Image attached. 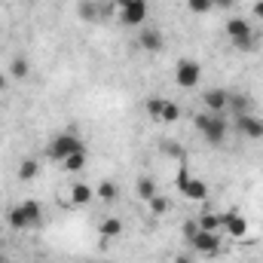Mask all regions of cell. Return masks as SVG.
Returning <instances> with one entry per match:
<instances>
[{
    "instance_id": "cell-4",
    "label": "cell",
    "mask_w": 263,
    "mask_h": 263,
    "mask_svg": "<svg viewBox=\"0 0 263 263\" xmlns=\"http://www.w3.org/2000/svg\"><path fill=\"white\" fill-rule=\"evenodd\" d=\"M175 80H178L181 89H196L202 83V65L193 62V59H181L175 65Z\"/></svg>"
},
{
    "instance_id": "cell-34",
    "label": "cell",
    "mask_w": 263,
    "mask_h": 263,
    "mask_svg": "<svg viewBox=\"0 0 263 263\" xmlns=\"http://www.w3.org/2000/svg\"><path fill=\"white\" fill-rule=\"evenodd\" d=\"M83 263H98V260H83Z\"/></svg>"
},
{
    "instance_id": "cell-30",
    "label": "cell",
    "mask_w": 263,
    "mask_h": 263,
    "mask_svg": "<svg viewBox=\"0 0 263 263\" xmlns=\"http://www.w3.org/2000/svg\"><path fill=\"white\" fill-rule=\"evenodd\" d=\"M251 9H254V18H260V22H263V0H254V6H251Z\"/></svg>"
},
{
    "instance_id": "cell-18",
    "label": "cell",
    "mask_w": 263,
    "mask_h": 263,
    "mask_svg": "<svg viewBox=\"0 0 263 263\" xmlns=\"http://www.w3.org/2000/svg\"><path fill=\"white\" fill-rule=\"evenodd\" d=\"M196 223H199V230H205V233H217V230H220V214L202 211V217H199Z\"/></svg>"
},
{
    "instance_id": "cell-3",
    "label": "cell",
    "mask_w": 263,
    "mask_h": 263,
    "mask_svg": "<svg viewBox=\"0 0 263 263\" xmlns=\"http://www.w3.org/2000/svg\"><path fill=\"white\" fill-rule=\"evenodd\" d=\"M80 150H86V144L77 138V135H70V132H59L52 141H49V159H55V162H65L70 153H80Z\"/></svg>"
},
{
    "instance_id": "cell-36",
    "label": "cell",
    "mask_w": 263,
    "mask_h": 263,
    "mask_svg": "<svg viewBox=\"0 0 263 263\" xmlns=\"http://www.w3.org/2000/svg\"><path fill=\"white\" fill-rule=\"evenodd\" d=\"M104 263H107V260H104Z\"/></svg>"
},
{
    "instance_id": "cell-17",
    "label": "cell",
    "mask_w": 263,
    "mask_h": 263,
    "mask_svg": "<svg viewBox=\"0 0 263 263\" xmlns=\"http://www.w3.org/2000/svg\"><path fill=\"white\" fill-rule=\"evenodd\" d=\"M28 73H31V65H28V59H25V55L9 59V80H25Z\"/></svg>"
},
{
    "instance_id": "cell-7",
    "label": "cell",
    "mask_w": 263,
    "mask_h": 263,
    "mask_svg": "<svg viewBox=\"0 0 263 263\" xmlns=\"http://www.w3.org/2000/svg\"><path fill=\"white\" fill-rule=\"evenodd\" d=\"M144 18H147V0H132L126 9H120V22H123L126 28L144 25Z\"/></svg>"
},
{
    "instance_id": "cell-23",
    "label": "cell",
    "mask_w": 263,
    "mask_h": 263,
    "mask_svg": "<svg viewBox=\"0 0 263 263\" xmlns=\"http://www.w3.org/2000/svg\"><path fill=\"white\" fill-rule=\"evenodd\" d=\"M245 107H248V98L245 95H236V92H230V104H227V110H233V114H245Z\"/></svg>"
},
{
    "instance_id": "cell-24",
    "label": "cell",
    "mask_w": 263,
    "mask_h": 263,
    "mask_svg": "<svg viewBox=\"0 0 263 263\" xmlns=\"http://www.w3.org/2000/svg\"><path fill=\"white\" fill-rule=\"evenodd\" d=\"M187 6H190V12H196V15H205V12L214 9L211 0H187Z\"/></svg>"
},
{
    "instance_id": "cell-28",
    "label": "cell",
    "mask_w": 263,
    "mask_h": 263,
    "mask_svg": "<svg viewBox=\"0 0 263 263\" xmlns=\"http://www.w3.org/2000/svg\"><path fill=\"white\" fill-rule=\"evenodd\" d=\"M196 233H199V223L196 220H187V223H184V236H187V242H190Z\"/></svg>"
},
{
    "instance_id": "cell-33",
    "label": "cell",
    "mask_w": 263,
    "mask_h": 263,
    "mask_svg": "<svg viewBox=\"0 0 263 263\" xmlns=\"http://www.w3.org/2000/svg\"><path fill=\"white\" fill-rule=\"evenodd\" d=\"M175 263H193V260H190L187 254H178V257H175Z\"/></svg>"
},
{
    "instance_id": "cell-20",
    "label": "cell",
    "mask_w": 263,
    "mask_h": 263,
    "mask_svg": "<svg viewBox=\"0 0 263 263\" xmlns=\"http://www.w3.org/2000/svg\"><path fill=\"white\" fill-rule=\"evenodd\" d=\"M138 196L144 199V202H150V199L156 196V181L153 178H138Z\"/></svg>"
},
{
    "instance_id": "cell-31",
    "label": "cell",
    "mask_w": 263,
    "mask_h": 263,
    "mask_svg": "<svg viewBox=\"0 0 263 263\" xmlns=\"http://www.w3.org/2000/svg\"><path fill=\"white\" fill-rule=\"evenodd\" d=\"M6 86H9V77H6V73H0V92H3Z\"/></svg>"
},
{
    "instance_id": "cell-29",
    "label": "cell",
    "mask_w": 263,
    "mask_h": 263,
    "mask_svg": "<svg viewBox=\"0 0 263 263\" xmlns=\"http://www.w3.org/2000/svg\"><path fill=\"white\" fill-rule=\"evenodd\" d=\"M214 3V9H233L236 6V0H211Z\"/></svg>"
},
{
    "instance_id": "cell-32",
    "label": "cell",
    "mask_w": 263,
    "mask_h": 263,
    "mask_svg": "<svg viewBox=\"0 0 263 263\" xmlns=\"http://www.w3.org/2000/svg\"><path fill=\"white\" fill-rule=\"evenodd\" d=\"M129 3H132V0H114V6H117V9H126Z\"/></svg>"
},
{
    "instance_id": "cell-25",
    "label": "cell",
    "mask_w": 263,
    "mask_h": 263,
    "mask_svg": "<svg viewBox=\"0 0 263 263\" xmlns=\"http://www.w3.org/2000/svg\"><path fill=\"white\" fill-rule=\"evenodd\" d=\"M168 205H172V202H168L165 196H159V193L150 199V211H153V214H165V211H168Z\"/></svg>"
},
{
    "instance_id": "cell-5",
    "label": "cell",
    "mask_w": 263,
    "mask_h": 263,
    "mask_svg": "<svg viewBox=\"0 0 263 263\" xmlns=\"http://www.w3.org/2000/svg\"><path fill=\"white\" fill-rule=\"evenodd\" d=\"M190 248H193L196 254H205V257H217V254H220V236L199 230L196 236L190 239Z\"/></svg>"
},
{
    "instance_id": "cell-6",
    "label": "cell",
    "mask_w": 263,
    "mask_h": 263,
    "mask_svg": "<svg viewBox=\"0 0 263 263\" xmlns=\"http://www.w3.org/2000/svg\"><path fill=\"white\" fill-rule=\"evenodd\" d=\"M227 104H230V92L227 89H205L202 92V107L211 110V114H227Z\"/></svg>"
},
{
    "instance_id": "cell-11",
    "label": "cell",
    "mask_w": 263,
    "mask_h": 263,
    "mask_svg": "<svg viewBox=\"0 0 263 263\" xmlns=\"http://www.w3.org/2000/svg\"><path fill=\"white\" fill-rule=\"evenodd\" d=\"M181 196L190 199V202H205V199H208V184L199 181V178H190V181L181 187Z\"/></svg>"
},
{
    "instance_id": "cell-8",
    "label": "cell",
    "mask_w": 263,
    "mask_h": 263,
    "mask_svg": "<svg viewBox=\"0 0 263 263\" xmlns=\"http://www.w3.org/2000/svg\"><path fill=\"white\" fill-rule=\"evenodd\" d=\"M220 230H227L233 239H245V236H248V220H245L239 211H230V214L220 217Z\"/></svg>"
},
{
    "instance_id": "cell-22",
    "label": "cell",
    "mask_w": 263,
    "mask_h": 263,
    "mask_svg": "<svg viewBox=\"0 0 263 263\" xmlns=\"http://www.w3.org/2000/svg\"><path fill=\"white\" fill-rule=\"evenodd\" d=\"M117 193H120V190H117V184H114V181H101V184H98V190H95V196L104 199V202H114Z\"/></svg>"
},
{
    "instance_id": "cell-10",
    "label": "cell",
    "mask_w": 263,
    "mask_h": 263,
    "mask_svg": "<svg viewBox=\"0 0 263 263\" xmlns=\"http://www.w3.org/2000/svg\"><path fill=\"white\" fill-rule=\"evenodd\" d=\"M138 46H141L144 52H162V34H159L156 28H144V31L138 34Z\"/></svg>"
},
{
    "instance_id": "cell-19",
    "label": "cell",
    "mask_w": 263,
    "mask_h": 263,
    "mask_svg": "<svg viewBox=\"0 0 263 263\" xmlns=\"http://www.w3.org/2000/svg\"><path fill=\"white\" fill-rule=\"evenodd\" d=\"M62 165H65V168L70 172V175L83 172V168H86V150H80V153H70V156H67L65 162H62Z\"/></svg>"
},
{
    "instance_id": "cell-35",
    "label": "cell",
    "mask_w": 263,
    "mask_h": 263,
    "mask_svg": "<svg viewBox=\"0 0 263 263\" xmlns=\"http://www.w3.org/2000/svg\"><path fill=\"white\" fill-rule=\"evenodd\" d=\"M0 263H3V257H0Z\"/></svg>"
},
{
    "instance_id": "cell-14",
    "label": "cell",
    "mask_w": 263,
    "mask_h": 263,
    "mask_svg": "<svg viewBox=\"0 0 263 263\" xmlns=\"http://www.w3.org/2000/svg\"><path fill=\"white\" fill-rule=\"evenodd\" d=\"M37 175H40V162H37L34 156H25V159H22V165H18V181H25V184H28V181H34Z\"/></svg>"
},
{
    "instance_id": "cell-26",
    "label": "cell",
    "mask_w": 263,
    "mask_h": 263,
    "mask_svg": "<svg viewBox=\"0 0 263 263\" xmlns=\"http://www.w3.org/2000/svg\"><path fill=\"white\" fill-rule=\"evenodd\" d=\"M162 104H165V98H150V101H147L150 120H159V117H162Z\"/></svg>"
},
{
    "instance_id": "cell-1",
    "label": "cell",
    "mask_w": 263,
    "mask_h": 263,
    "mask_svg": "<svg viewBox=\"0 0 263 263\" xmlns=\"http://www.w3.org/2000/svg\"><path fill=\"white\" fill-rule=\"evenodd\" d=\"M196 132L208 141V144H223L227 141V132H230V120H227V114H211V110H202L196 114Z\"/></svg>"
},
{
    "instance_id": "cell-9",
    "label": "cell",
    "mask_w": 263,
    "mask_h": 263,
    "mask_svg": "<svg viewBox=\"0 0 263 263\" xmlns=\"http://www.w3.org/2000/svg\"><path fill=\"white\" fill-rule=\"evenodd\" d=\"M236 129L242 132L245 138L260 141L263 138V120L260 117H251V114H242V117H236Z\"/></svg>"
},
{
    "instance_id": "cell-16",
    "label": "cell",
    "mask_w": 263,
    "mask_h": 263,
    "mask_svg": "<svg viewBox=\"0 0 263 263\" xmlns=\"http://www.w3.org/2000/svg\"><path fill=\"white\" fill-rule=\"evenodd\" d=\"M98 233H101L104 239H117V236H123V220H120V217H104V220L98 223Z\"/></svg>"
},
{
    "instance_id": "cell-21",
    "label": "cell",
    "mask_w": 263,
    "mask_h": 263,
    "mask_svg": "<svg viewBox=\"0 0 263 263\" xmlns=\"http://www.w3.org/2000/svg\"><path fill=\"white\" fill-rule=\"evenodd\" d=\"M181 120V107L175 104V101H168L165 98V104H162V117H159V123H178Z\"/></svg>"
},
{
    "instance_id": "cell-15",
    "label": "cell",
    "mask_w": 263,
    "mask_h": 263,
    "mask_svg": "<svg viewBox=\"0 0 263 263\" xmlns=\"http://www.w3.org/2000/svg\"><path fill=\"white\" fill-rule=\"evenodd\" d=\"M6 223H9V230H15V233H25V230H28V217H25L22 205H15V208L6 211Z\"/></svg>"
},
{
    "instance_id": "cell-27",
    "label": "cell",
    "mask_w": 263,
    "mask_h": 263,
    "mask_svg": "<svg viewBox=\"0 0 263 263\" xmlns=\"http://www.w3.org/2000/svg\"><path fill=\"white\" fill-rule=\"evenodd\" d=\"M98 12H95V3L92 0H86V3H80V18H86V22H92Z\"/></svg>"
},
{
    "instance_id": "cell-13",
    "label": "cell",
    "mask_w": 263,
    "mask_h": 263,
    "mask_svg": "<svg viewBox=\"0 0 263 263\" xmlns=\"http://www.w3.org/2000/svg\"><path fill=\"white\" fill-rule=\"evenodd\" d=\"M95 196V190L86 184V181H77L73 187H70V205H89Z\"/></svg>"
},
{
    "instance_id": "cell-12",
    "label": "cell",
    "mask_w": 263,
    "mask_h": 263,
    "mask_svg": "<svg viewBox=\"0 0 263 263\" xmlns=\"http://www.w3.org/2000/svg\"><path fill=\"white\" fill-rule=\"evenodd\" d=\"M22 211H25V217H28V230H37V227L43 223V208H40L37 199H25V202H22Z\"/></svg>"
},
{
    "instance_id": "cell-2",
    "label": "cell",
    "mask_w": 263,
    "mask_h": 263,
    "mask_svg": "<svg viewBox=\"0 0 263 263\" xmlns=\"http://www.w3.org/2000/svg\"><path fill=\"white\" fill-rule=\"evenodd\" d=\"M227 37H230V43H233L239 52H251V49L257 46V34H254L251 22H248V18H239V15L227 18Z\"/></svg>"
}]
</instances>
